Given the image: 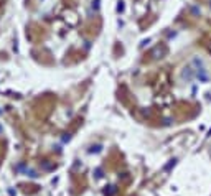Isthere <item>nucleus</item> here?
I'll use <instances>...</instances> for the list:
<instances>
[{
  "mask_svg": "<svg viewBox=\"0 0 211 196\" xmlns=\"http://www.w3.org/2000/svg\"><path fill=\"white\" fill-rule=\"evenodd\" d=\"M195 71H196L195 72V78H196L200 83H206V81H208L210 76H208V71H206L204 68H201V69H195Z\"/></svg>",
  "mask_w": 211,
  "mask_h": 196,
  "instance_id": "obj_1",
  "label": "nucleus"
},
{
  "mask_svg": "<svg viewBox=\"0 0 211 196\" xmlns=\"http://www.w3.org/2000/svg\"><path fill=\"white\" fill-rule=\"evenodd\" d=\"M195 72H196V71H195L191 66H186V68L183 69V72H181V78L186 79V81H191V79L195 78Z\"/></svg>",
  "mask_w": 211,
  "mask_h": 196,
  "instance_id": "obj_2",
  "label": "nucleus"
},
{
  "mask_svg": "<svg viewBox=\"0 0 211 196\" xmlns=\"http://www.w3.org/2000/svg\"><path fill=\"white\" fill-rule=\"evenodd\" d=\"M193 64L196 66V69H201V68H203V59L195 56V58H193Z\"/></svg>",
  "mask_w": 211,
  "mask_h": 196,
  "instance_id": "obj_3",
  "label": "nucleus"
},
{
  "mask_svg": "<svg viewBox=\"0 0 211 196\" xmlns=\"http://www.w3.org/2000/svg\"><path fill=\"white\" fill-rule=\"evenodd\" d=\"M210 7H211V3H210Z\"/></svg>",
  "mask_w": 211,
  "mask_h": 196,
  "instance_id": "obj_4",
  "label": "nucleus"
}]
</instances>
